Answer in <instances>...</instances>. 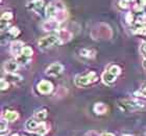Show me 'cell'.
Returning a JSON list of instances; mask_svg holds the SVG:
<instances>
[{
    "label": "cell",
    "mask_w": 146,
    "mask_h": 136,
    "mask_svg": "<svg viewBox=\"0 0 146 136\" xmlns=\"http://www.w3.org/2000/svg\"><path fill=\"white\" fill-rule=\"evenodd\" d=\"M142 66H143V68L146 70V58H144V59H143V62H142Z\"/></svg>",
    "instance_id": "e575fe53"
},
{
    "label": "cell",
    "mask_w": 146,
    "mask_h": 136,
    "mask_svg": "<svg viewBox=\"0 0 146 136\" xmlns=\"http://www.w3.org/2000/svg\"><path fill=\"white\" fill-rule=\"evenodd\" d=\"M117 78H118L117 76L112 74V73L110 72V71H108V70H106V71L102 73V75H101L102 81H104V84H107V85L115 84L116 81H117Z\"/></svg>",
    "instance_id": "8fae6325"
},
{
    "label": "cell",
    "mask_w": 146,
    "mask_h": 136,
    "mask_svg": "<svg viewBox=\"0 0 146 136\" xmlns=\"http://www.w3.org/2000/svg\"><path fill=\"white\" fill-rule=\"evenodd\" d=\"M46 17L50 20H56V21L63 22L68 18V12L66 9L65 3L62 0H52L48 3V5L45 9Z\"/></svg>",
    "instance_id": "6da1fadb"
},
{
    "label": "cell",
    "mask_w": 146,
    "mask_h": 136,
    "mask_svg": "<svg viewBox=\"0 0 146 136\" xmlns=\"http://www.w3.org/2000/svg\"><path fill=\"white\" fill-rule=\"evenodd\" d=\"M143 11H144V7L142 5H141V4H135L134 5V12H138V14H139V12H143Z\"/></svg>",
    "instance_id": "1f68e13d"
},
{
    "label": "cell",
    "mask_w": 146,
    "mask_h": 136,
    "mask_svg": "<svg viewBox=\"0 0 146 136\" xmlns=\"http://www.w3.org/2000/svg\"><path fill=\"white\" fill-rule=\"evenodd\" d=\"M61 24V22L56 21V20H50V19H48L47 21H45L42 24V28L45 31H56V32H58L62 29Z\"/></svg>",
    "instance_id": "ba28073f"
},
{
    "label": "cell",
    "mask_w": 146,
    "mask_h": 136,
    "mask_svg": "<svg viewBox=\"0 0 146 136\" xmlns=\"http://www.w3.org/2000/svg\"><path fill=\"white\" fill-rule=\"evenodd\" d=\"M134 34H140V35H146V24L142 25V24H137L136 23V26L133 29Z\"/></svg>",
    "instance_id": "ffe728a7"
},
{
    "label": "cell",
    "mask_w": 146,
    "mask_h": 136,
    "mask_svg": "<svg viewBox=\"0 0 146 136\" xmlns=\"http://www.w3.org/2000/svg\"><path fill=\"white\" fill-rule=\"evenodd\" d=\"M125 21H126L127 24L131 25L134 23V15L131 12H126V15H125Z\"/></svg>",
    "instance_id": "f1b7e54d"
},
{
    "label": "cell",
    "mask_w": 146,
    "mask_h": 136,
    "mask_svg": "<svg viewBox=\"0 0 146 136\" xmlns=\"http://www.w3.org/2000/svg\"><path fill=\"white\" fill-rule=\"evenodd\" d=\"M60 45H61V43H60V39H58V34H50V35L44 36L42 39H40L39 42H38V46L41 50H47V49H50L51 47Z\"/></svg>",
    "instance_id": "277c9868"
},
{
    "label": "cell",
    "mask_w": 146,
    "mask_h": 136,
    "mask_svg": "<svg viewBox=\"0 0 146 136\" xmlns=\"http://www.w3.org/2000/svg\"><path fill=\"white\" fill-rule=\"evenodd\" d=\"M0 131H1V135L4 134V132H9L7 130V121L4 118H1V123H0Z\"/></svg>",
    "instance_id": "d4e9b609"
},
{
    "label": "cell",
    "mask_w": 146,
    "mask_h": 136,
    "mask_svg": "<svg viewBox=\"0 0 146 136\" xmlns=\"http://www.w3.org/2000/svg\"><path fill=\"white\" fill-rule=\"evenodd\" d=\"M119 108L123 112H135L146 109V103L137 99H123L118 102Z\"/></svg>",
    "instance_id": "7a4b0ae2"
},
{
    "label": "cell",
    "mask_w": 146,
    "mask_h": 136,
    "mask_svg": "<svg viewBox=\"0 0 146 136\" xmlns=\"http://www.w3.org/2000/svg\"><path fill=\"white\" fill-rule=\"evenodd\" d=\"M64 71V66L60 62H52L45 71V75L48 77H58Z\"/></svg>",
    "instance_id": "5b68a950"
},
{
    "label": "cell",
    "mask_w": 146,
    "mask_h": 136,
    "mask_svg": "<svg viewBox=\"0 0 146 136\" xmlns=\"http://www.w3.org/2000/svg\"><path fill=\"white\" fill-rule=\"evenodd\" d=\"M128 1H133V0H128Z\"/></svg>",
    "instance_id": "d590c367"
},
{
    "label": "cell",
    "mask_w": 146,
    "mask_h": 136,
    "mask_svg": "<svg viewBox=\"0 0 146 136\" xmlns=\"http://www.w3.org/2000/svg\"><path fill=\"white\" fill-rule=\"evenodd\" d=\"M0 87H1V91H7L9 88V82L6 80V79L2 78L1 79V81H0Z\"/></svg>",
    "instance_id": "4316f807"
},
{
    "label": "cell",
    "mask_w": 146,
    "mask_h": 136,
    "mask_svg": "<svg viewBox=\"0 0 146 136\" xmlns=\"http://www.w3.org/2000/svg\"><path fill=\"white\" fill-rule=\"evenodd\" d=\"M40 125H41V122L38 121L36 118H28L27 121L25 122V129L28 132H36Z\"/></svg>",
    "instance_id": "30bf717a"
},
{
    "label": "cell",
    "mask_w": 146,
    "mask_h": 136,
    "mask_svg": "<svg viewBox=\"0 0 146 136\" xmlns=\"http://www.w3.org/2000/svg\"><path fill=\"white\" fill-rule=\"evenodd\" d=\"M44 6H45L44 0H28L26 3V9L36 14H41Z\"/></svg>",
    "instance_id": "8992f818"
},
{
    "label": "cell",
    "mask_w": 146,
    "mask_h": 136,
    "mask_svg": "<svg viewBox=\"0 0 146 136\" xmlns=\"http://www.w3.org/2000/svg\"><path fill=\"white\" fill-rule=\"evenodd\" d=\"M140 52L141 54L144 56V58H146V42H144V41L141 43L140 45Z\"/></svg>",
    "instance_id": "4dcf8cb0"
},
{
    "label": "cell",
    "mask_w": 146,
    "mask_h": 136,
    "mask_svg": "<svg viewBox=\"0 0 146 136\" xmlns=\"http://www.w3.org/2000/svg\"><path fill=\"white\" fill-rule=\"evenodd\" d=\"M13 12H4L1 16V21H7L11 22V20L13 19Z\"/></svg>",
    "instance_id": "484cf974"
},
{
    "label": "cell",
    "mask_w": 146,
    "mask_h": 136,
    "mask_svg": "<svg viewBox=\"0 0 146 136\" xmlns=\"http://www.w3.org/2000/svg\"><path fill=\"white\" fill-rule=\"evenodd\" d=\"M21 136H26V135H21Z\"/></svg>",
    "instance_id": "8d00e7d4"
},
{
    "label": "cell",
    "mask_w": 146,
    "mask_h": 136,
    "mask_svg": "<svg viewBox=\"0 0 146 136\" xmlns=\"http://www.w3.org/2000/svg\"><path fill=\"white\" fill-rule=\"evenodd\" d=\"M108 71H110L112 74L116 75L117 77L121 74V68L119 67L118 64H110L109 68H108Z\"/></svg>",
    "instance_id": "44dd1931"
},
{
    "label": "cell",
    "mask_w": 146,
    "mask_h": 136,
    "mask_svg": "<svg viewBox=\"0 0 146 136\" xmlns=\"http://www.w3.org/2000/svg\"><path fill=\"white\" fill-rule=\"evenodd\" d=\"M79 55L84 58H87V59H92V58L95 57V55H96V51L93 50V49L84 48L79 51Z\"/></svg>",
    "instance_id": "2e32d148"
},
{
    "label": "cell",
    "mask_w": 146,
    "mask_h": 136,
    "mask_svg": "<svg viewBox=\"0 0 146 136\" xmlns=\"http://www.w3.org/2000/svg\"><path fill=\"white\" fill-rule=\"evenodd\" d=\"M140 1V4L143 6L144 9H146V0H139Z\"/></svg>",
    "instance_id": "836d02e7"
},
{
    "label": "cell",
    "mask_w": 146,
    "mask_h": 136,
    "mask_svg": "<svg viewBox=\"0 0 146 136\" xmlns=\"http://www.w3.org/2000/svg\"><path fill=\"white\" fill-rule=\"evenodd\" d=\"M2 118L4 120H6L7 122H15L18 120L19 118V113L15 110H6L4 113H3Z\"/></svg>",
    "instance_id": "9a60e30c"
},
{
    "label": "cell",
    "mask_w": 146,
    "mask_h": 136,
    "mask_svg": "<svg viewBox=\"0 0 146 136\" xmlns=\"http://www.w3.org/2000/svg\"><path fill=\"white\" fill-rule=\"evenodd\" d=\"M19 66L20 64L17 62L16 59H9L6 60L3 64V68H4V72L7 73V74H13V73H16L18 71Z\"/></svg>",
    "instance_id": "9c48e42d"
},
{
    "label": "cell",
    "mask_w": 146,
    "mask_h": 136,
    "mask_svg": "<svg viewBox=\"0 0 146 136\" xmlns=\"http://www.w3.org/2000/svg\"><path fill=\"white\" fill-rule=\"evenodd\" d=\"M100 136H116L115 134L111 133V132H104V133L101 134Z\"/></svg>",
    "instance_id": "d6a6232c"
},
{
    "label": "cell",
    "mask_w": 146,
    "mask_h": 136,
    "mask_svg": "<svg viewBox=\"0 0 146 136\" xmlns=\"http://www.w3.org/2000/svg\"><path fill=\"white\" fill-rule=\"evenodd\" d=\"M56 34H58V39H60V43H61V45L66 44V43H68V42H70L73 37L72 32L69 31L68 29H61L58 32H56Z\"/></svg>",
    "instance_id": "7c38bea8"
},
{
    "label": "cell",
    "mask_w": 146,
    "mask_h": 136,
    "mask_svg": "<svg viewBox=\"0 0 146 136\" xmlns=\"http://www.w3.org/2000/svg\"><path fill=\"white\" fill-rule=\"evenodd\" d=\"M21 54H23L24 56H26V57H31V56L34 55V50H33V48L29 47V46H24L21 51Z\"/></svg>",
    "instance_id": "603a6c76"
},
{
    "label": "cell",
    "mask_w": 146,
    "mask_h": 136,
    "mask_svg": "<svg viewBox=\"0 0 146 136\" xmlns=\"http://www.w3.org/2000/svg\"><path fill=\"white\" fill-rule=\"evenodd\" d=\"M47 116H48V111H47V109H45V108L38 109V110H36V112H35V118H36V120L40 122H44L46 118H47Z\"/></svg>",
    "instance_id": "e0dca14e"
},
{
    "label": "cell",
    "mask_w": 146,
    "mask_h": 136,
    "mask_svg": "<svg viewBox=\"0 0 146 136\" xmlns=\"http://www.w3.org/2000/svg\"><path fill=\"white\" fill-rule=\"evenodd\" d=\"M7 34H9V36H12V37H17L20 34V30H19L18 27L13 26V27H9L7 29Z\"/></svg>",
    "instance_id": "cb8c5ba5"
},
{
    "label": "cell",
    "mask_w": 146,
    "mask_h": 136,
    "mask_svg": "<svg viewBox=\"0 0 146 136\" xmlns=\"http://www.w3.org/2000/svg\"><path fill=\"white\" fill-rule=\"evenodd\" d=\"M93 111L95 112V114L97 115H104L106 113H108L109 111V107L107 104H104L102 102H97L95 103L93 106Z\"/></svg>",
    "instance_id": "4fadbf2b"
},
{
    "label": "cell",
    "mask_w": 146,
    "mask_h": 136,
    "mask_svg": "<svg viewBox=\"0 0 146 136\" xmlns=\"http://www.w3.org/2000/svg\"><path fill=\"white\" fill-rule=\"evenodd\" d=\"M135 95H136L137 97H144V98H146V84L143 85V87L141 88L139 91H137V93H136Z\"/></svg>",
    "instance_id": "f546056e"
},
{
    "label": "cell",
    "mask_w": 146,
    "mask_h": 136,
    "mask_svg": "<svg viewBox=\"0 0 146 136\" xmlns=\"http://www.w3.org/2000/svg\"><path fill=\"white\" fill-rule=\"evenodd\" d=\"M15 59L17 60V62H18L20 66H26V64H28L31 62V57H26V56H24L23 54L17 55L15 57Z\"/></svg>",
    "instance_id": "d6986e66"
},
{
    "label": "cell",
    "mask_w": 146,
    "mask_h": 136,
    "mask_svg": "<svg viewBox=\"0 0 146 136\" xmlns=\"http://www.w3.org/2000/svg\"><path fill=\"white\" fill-rule=\"evenodd\" d=\"M97 79H98L97 74H96L94 71H91V72L87 73L85 75L76 76L75 79H74V84H75L77 87H85L87 85L96 82Z\"/></svg>",
    "instance_id": "3957f363"
},
{
    "label": "cell",
    "mask_w": 146,
    "mask_h": 136,
    "mask_svg": "<svg viewBox=\"0 0 146 136\" xmlns=\"http://www.w3.org/2000/svg\"><path fill=\"white\" fill-rule=\"evenodd\" d=\"M129 2L131 1H128V0H119L118 6L122 9H126L129 6Z\"/></svg>",
    "instance_id": "83f0119b"
},
{
    "label": "cell",
    "mask_w": 146,
    "mask_h": 136,
    "mask_svg": "<svg viewBox=\"0 0 146 136\" xmlns=\"http://www.w3.org/2000/svg\"><path fill=\"white\" fill-rule=\"evenodd\" d=\"M36 89L41 95H49L53 91V84L48 80H41L36 84Z\"/></svg>",
    "instance_id": "52a82bcc"
},
{
    "label": "cell",
    "mask_w": 146,
    "mask_h": 136,
    "mask_svg": "<svg viewBox=\"0 0 146 136\" xmlns=\"http://www.w3.org/2000/svg\"><path fill=\"white\" fill-rule=\"evenodd\" d=\"M48 131H49L48 126H47L44 122H41V125H40L39 129H38V131H36V133H38V134H40L41 136H43V135H45L46 133H48Z\"/></svg>",
    "instance_id": "7402d4cb"
},
{
    "label": "cell",
    "mask_w": 146,
    "mask_h": 136,
    "mask_svg": "<svg viewBox=\"0 0 146 136\" xmlns=\"http://www.w3.org/2000/svg\"><path fill=\"white\" fill-rule=\"evenodd\" d=\"M5 78H6V80H7V81L13 82L14 84H15V83H18V82H21L22 79H23V78H22V76L18 75V74H16V73H13V74H7V73H6Z\"/></svg>",
    "instance_id": "ac0fdd59"
},
{
    "label": "cell",
    "mask_w": 146,
    "mask_h": 136,
    "mask_svg": "<svg viewBox=\"0 0 146 136\" xmlns=\"http://www.w3.org/2000/svg\"><path fill=\"white\" fill-rule=\"evenodd\" d=\"M24 47V44L22 41H14L11 43V53L15 55V57L17 55L21 54L22 49Z\"/></svg>",
    "instance_id": "5bb4252c"
}]
</instances>
